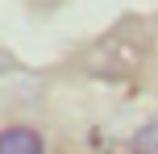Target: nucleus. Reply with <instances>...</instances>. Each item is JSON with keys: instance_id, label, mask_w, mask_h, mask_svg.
<instances>
[{"instance_id": "nucleus-2", "label": "nucleus", "mask_w": 158, "mask_h": 154, "mask_svg": "<svg viewBox=\"0 0 158 154\" xmlns=\"http://www.w3.org/2000/svg\"><path fill=\"white\" fill-rule=\"evenodd\" d=\"M0 154H46V142H42L33 129L17 125V129L0 133Z\"/></svg>"}, {"instance_id": "nucleus-3", "label": "nucleus", "mask_w": 158, "mask_h": 154, "mask_svg": "<svg viewBox=\"0 0 158 154\" xmlns=\"http://www.w3.org/2000/svg\"><path fill=\"white\" fill-rule=\"evenodd\" d=\"M129 150L133 154H158V121L142 125V129L133 133V142H129Z\"/></svg>"}, {"instance_id": "nucleus-1", "label": "nucleus", "mask_w": 158, "mask_h": 154, "mask_svg": "<svg viewBox=\"0 0 158 154\" xmlns=\"http://www.w3.org/2000/svg\"><path fill=\"white\" fill-rule=\"evenodd\" d=\"M137 63H142V46H133V42H121V38L100 42V50L92 54V67H96L100 75H129Z\"/></svg>"}, {"instance_id": "nucleus-4", "label": "nucleus", "mask_w": 158, "mask_h": 154, "mask_svg": "<svg viewBox=\"0 0 158 154\" xmlns=\"http://www.w3.org/2000/svg\"><path fill=\"white\" fill-rule=\"evenodd\" d=\"M96 154H133V150H125V146H112V142H108V146H96Z\"/></svg>"}]
</instances>
